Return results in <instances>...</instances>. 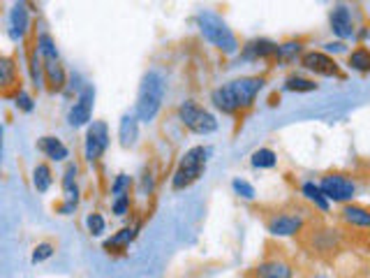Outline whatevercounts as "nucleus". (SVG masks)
<instances>
[{
  "mask_svg": "<svg viewBox=\"0 0 370 278\" xmlns=\"http://www.w3.org/2000/svg\"><path fill=\"white\" fill-rule=\"evenodd\" d=\"M264 86H266V77H259V74H252V77H239L225 86L215 88V91L210 93V103H213V107L218 111L232 116L236 111L252 107V103L257 100L259 91Z\"/></svg>",
  "mask_w": 370,
  "mask_h": 278,
  "instance_id": "f257e3e1",
  "label": "nucleus"
},
{
  "mask_svg": "<svg viewBox=\"0 0 370 278\" xmlns=\"http://www.w3.org/2000/svg\"><path fill=\"white\" fill-rule=\"evenodd\" d=\"M164 91H167V84H164V77L155 70L144 74L142 86H139V96L135 105V114L139 121L151 123L153 118L157 116V111L162 109L164 103Z\"/></svg>",
  "mask_w": 370,
  "mask_h": 278,
  "instance_id": "f03ea898",
  "label": "nucleus"
},
{
  "mask_svg": "<svg viewBox=\"0 0 370 278\" xmlns=\"http://www.w3.org/2000/svg\"><path fill=\"white\" fill-rule=\"evenodd\" d=\"M197 26H199V33L204 35V40L213 44L218 52L222 54H236L239 52V40L232 33V28L227 26V21L222 17H218L215 12L204 10L197 17Z\"/></svg>",
  "mask_w": 370,
  "mask_h": 278,
  "instance_id": "7ed1b4c3",
  "label": "nucleus"
},
{
  "mask_svg": "<svg viewBox=\"0 0 370 278\" xmlns=\"http://www.w3.org/2000/svg\"><path fill=\"white\" fill-rule=\"evenodd\" d=\"M210 153H213L210 147H193L190 151H185L174 176H171V188H174V191H185V188L193 186L204 174V169H206Z\"/></svg>",
  "mask_w": 370,
  "mask_h": 278,
  "instance_id": "20e7f679",
  "label": "nucleus"
},
{
  "mask_svg": "<svg viewBox=\"0 0 370 278\" xmlns=\"http://www.w3.org/2000/svg\"><path fill=\"white\" fill-rule=\"evenodd\" d=\"M178 121L195 135H210L218 130V118L208 109H204L197 100H185L178 105Z\"/></svg>",
  "mask_w": 370,
  "mask_h": 278,
  "instance_id": "39448f33",
  "label": "nucleus"
},
{
  "mask_svg": "<svg viewBox=\"0 0 370 278\" xmlns=\"http://www.w3.org/2000/svg\"><path fill=\"white\" fill-rule=\"evenodd\" d=\"M320 188H322V193L327 195L329 202H336V204H342V206L352 204V200L356 195L354 181L349 179L347 174H338V172L324 174L320 181Z\"/></svg>",
  "mask_w": 370,
  "mask_h": 278,
  "instance_id": "423d86ee",
  "label": "nucleus"
},
{
  "mask_svg": "<svg viewBox=\"0 0 370 278\" xmlns=\"http://www.w3.org/2000/svg\"><path fill=\"white\" fill-rule=\"evenodd\" d=\"M109 147V125L105 121H93L86 128L84 139V158L88 162H98Z\"/></svg>",
  "mask_w": 370,
  "mask_h": 278,
  "instance_id": "0eeeda50",
  "label": "nucleus"
},
{
  "mask_svg": "<svg viewBox=\"0 0 370 278\" xmlns=\"http://www.w3.org/2000/svg\"><path fill=\"white\" fill-rule=\"evenodd\" d=\"M93 103H95V88L93 86H84L79 91V98L72 105V109L67 114V123L72 128H81V125H91V116H93Z\"/></svg>",
  "mask_w": 370,
  "mask_h": 278,
  "instance_id": "6e6552de",
  "label": "nucleus"
},
{
  "mask_svg": "<svg viewBox=\"0 0 370 278\" xmlns=\"http://www.w3.org/2000/svg\"><path fill=\"white\" fill-rule=\"evenodd\" d=\"M266 230L273 237H296L305 230V220L301 216H294V213H273L266 220Z\"/></svg>",
  "mask_w": 370,
  "mask_h": 278,
  "instance_id": "1a4fd4ad",
  "label": "nucleus"
},
{
  "mask_svg": "<svg viewBox=\"0 0 370 278\" xmlns=\"http://www.w3.org/2000/svg\"><path fill=\"white\" fill-rule=\"evenodd\" d=\"M301 65L308 70V72L320 74V77H342L340 65L336 63V58H331V56L324 52H305L301 56Z\"/></svg>",
  "mask_w": 370,
  "mask_h": 278,
  "instance_id": "9d476101",
  "label": "nucleus"
},
{
  "mask_svg": "<svg viewBox=\"0 0 370 278\" xmlns=\"http://www.w3.org/2000/svg\"><path fill=\"white\" fill-rule=\"evenodd\" d=\"M329 23H331L334 35L340 42H345V40H349V37L356 35L354 19H352V12H349L347 5H336V8L331 10V14H329Z\"/></svg>",
  "mask_w": 370,
  "mask_h": 278,
  "instance_id": "9b49d317",
  "label": "nucleus"
},
{
  "mask_svg": "<svg viewBox=\"0 0 370 278\" xmlns=\"http://www.w3.org/2000/svg\"><path fill=\"white\" fill-rule=\"evenodd\" d=\"M278 42H271L266 37H257V40H250L241 49V58L243 61H266V58H276L278 54Z\"/></svg>",
  "mask_w": 370,
  "mask_h": 278,
  "instance_id": "f8f14e48",
  "label": "nucleus"
},
{
  "mask_svg": "<svg viewBox=\"0 0 370 278\" xmlns=\"http://www.w3.org/2000/svg\"><path fill=\"white\" fill-rule=\"evenodd\" d=\"M254 278H294V269L283 257H271L254 267Z\"/></svg>",
  "mask_w": 370,
  "mask_h": 278,
  "instance_id": "ddd939ff",
  "label": "nucleus"
},
{
  "mask_svg": "<svg viewBox=\"0 0 370 278\" xmlns=\"http://www.w3.org/2000/svg\"><path fill=\"white\" fill-rule=\"evenodd\" d=\"M340 220L352 230H370V208L359 204H345L340 208Z\"/></svg>",
  "mask_w": 370,
  "mask_h": 278,
  "instance_id": "4468645a",
  "label": "nucleus"
},
{
  "mask_svg": "<svg viewBox=\"0 0 370 278\" xmlns=\"http://www.w3.org/2000/svg\"><path fill=\"white\" fill-rule=\"evenodd\" d=\"M308 239H310V248L312 253L317 255H324V253H334L338 248V242L340 237L336 235V230H320V227H312L308 232Z\"/></svg>",
  "mask_w": 370,
  "mask_h": 278,
  "instance_id": "2eb2a0df",
  "label": "nucleus"
},
{
  "mask_svg": "<svg viewBox=\"0 0 370 278\" xmlns=\"http://www.w3.org/2000/svg\"><path fill=\"white\" fill-rule=\"evenodd\" d=\"M118 139L123 149H135L139 139V118L137 114H123L118 123Z\"/></svg>",
  "mask_w": 370,
  "mask_h": 278,
  "instance_id": "dca6fc26",
  "label": "nucleus"
},
{
  "mask_svg": "<svg viewBox=\"0 0 370 278\" xmlns=\"http://www.w3.org/2000/svg\"><path fill=\"white\" fill-rule=\"evenodd\" d=\"M28 28H30L28 8H25L23 3H17L14 8L10 10V37L12 40H23Z\"/></svg>",
  "mask_w": 370,
  "mask_h": 278,
  "instance_id": "f3484780",
  "label": "nucleus"
},
{
  "mask_svg": "<svg viewBox=\"0 0 370 278\" xmlns=\"http://www.w3.org/2000/svg\"><path fill=\"white\" fill-rule=\"evenodd\" d=\"M44 81L49 84L51 93H61L67 86V74L65 67L58 61H44Z\"/></svg>",
  "mask_w": 370,
  "mask_h": 278,
  "instance_id": "a211bd4d",
  "label": "nucleus"
},
{
  "mask_svg": "<svg viewBox=\"0 0 370 278\" xmlns=\"http://www.w3.org/2000/svg\"><path fill=\"white\" fill-rule=\"evenodd\" d=\"M76 176H79V167L69 162L63 174V193H65V204L79 206V186H76Z\"/></svg>",
  "mask_w": 370,
  "mask_h": 278,
  "instance_id": "6ab92c4d",
  "label": "nucleus"
},
{
  "mask_svg": "<svg viewBox=\"0 0 370 278\" xmlns=\"http://www.w3.org/2000/svg\"><path fill=\"white\" fill-rule=\"evenodd\" d=\"M37 147H40V151H42V153L47 156L49 160H54V162H61V160H65V158L69 156L67 147H65V144L61 142L58 137H51V135L42 137L40 142H37Z\"/></svg>",
  "mask_w": 370,
  "mask_h": 278,
  "instance_id": "aec40b11",
  "label": "nucleus"
},
{
  "mask_svg": "<svg viewBox=\"0 0 370 278\" xmlns=\"http://www.w3.org/2000/svg\"><path fill=\"white\" fill-rule=\"evenodd\" d=\"M137 230H139V225H137V227H123V230L116 232V235H113L111 239H107V242L102 244V248H105L107 253H111V250H125L127 246L135 242Z\"/></svg>",
  "mask_w": 370,
  "mask_h": 278,
  "instance_id": "412c9836",
  "label": "nucleus"
},
{
  "mask_svg": "<svg viewBox=\"0 0 370 278\" xmlns=\"http://www.w3.org/2000/svg\"><path fill=\"white\" fill-rule=\"evenodd\" d=\"M301 195L310 202V204H315L317 208H320L322 213H329V200H327V195L322 193L320 183L305 181L303 186H301Z\"/></svg>",
  "mask_w": 370,
  "mask_h": 278,
  "instance_id": "4be33fe9",
  "label": "nucleus"
},
{
  "mask_svg": "<svg viewBox=\"0 0 370 278\" xmlns=\"http://www.w3.org/2000/svg\"><path fill=\"white\" fill-rule=\"evenodd\" d=\"M283 88L290 93H310V91H317V81L301 77V74H290V77L285 79Z\"/></svg>",
  "mask_w": 370,
  "mask_h": 278,
  "instance_id": "5701e85b",
  "label": "nucleus"
},
{
  "mask_svg": "<svg viewBox=\"0 0 370 278\" xmlns=\"http://www.w3.org/2000/svg\"><path fill=\"white\" fill-rule=\"evenodd\" d=\"M17 84V65L10 56H3L0 58V86H3L5 93H10V88Z\"/></svg>",
  "mask_w": 370,
  "mask_h": 278,
  "instance_id": "b1692460",
  "label": "nucleus"
},
{
  "mask_svg": "<svg viewBox=\"0 0 370 278\" xmlns=\"http://www.w3.org/2000/svg\"><path fill=\"white\" fill-rule=\"evenodd\" d=\"M250 165L254 169H273L278 165V153L273 149H257L250 158Z\"/></svg>",
  "mask_w": 370,
  "mask_h": 278,
  "instance_id": "393cba45",
  "label": "nucleus"
},
{
  "mask_svg": "<svg viewBox=\"0 0 370 278\" xmlns=\"http://www.w3.org/2000/svg\"><path fill=\"white\" fill-rule=\"evenodd\" d=\"M28 63H30V79H33V86L40 91L47 81H44V58H42L40 52H37L35 47H33V52H30V56H28Z\"/></svg>",
  "mask_w": 370,
  "mask_h": 278,
  "instance_id": "a878e982",
  "label": "nucleus"
},
{
  "mask_svg": "<svg viewBox=\"0 0 370 278\" xmlns=\"http://www.w3.org/2000/svg\"><path fill=\"white\" fill-rule=\"evenodd\" d=\"M51 183H54V174H51V167L47 162H40V165H35L33 169V186L37 193H47L51 188Z\"/></svg>",
  "mask_w": 370,
  "mask_h": 278,
  "instance_id": "bb28decb",
  "label": "nucleus"
},
{
  "mask_svg": "<svg viewBox=\"0 0 370 278\" xmlns=\"http://www.w3.org/2000/svg\"><path fill=\"white\" fill-rule=\"evenodd\" d=\"M296 56H303V42L301 40H287L278 47L276 58L280 63H292V61H296Z\"/></svg>",
  "mask_w": 370,
  "mask_h": 278,
  "instance_id": "cd10ccee",
  "label": "nucleus"
},
{
  "mask_svg": "<svg viewBox=\"0 0 370 278\" xmlns=\"http://www.w3.org/2000/svg\"><path fill=\"white\" fill-rule=\"evenodd\" d=\"M35 49L40 52V56L44 61H58V49H56V42L54 37L49 33H40L35 40Z\"/></svg>",
  "mask_w": 370,
  "mask_h": 278,
  "instance_id": "c85d7f7f",
  "label": "nucleus"
},
{
  "mask_svg": "<svg viewBox=\"0 0 370 278\" xmlns=\"http://www.w3.org/2000/svg\"><path fill=\"white\" fill-rule=\"evenodd\" d=\"M347 65L356 70V72H370V52L366 47H356L354 52L347 56Z\"/></svg>",
  "mask_w": 370,
  "mask_h": 278,
  "instance_id": "c756f323",
  "label": "nucleus"
},
{
  "mask_svg": "<svg viewBox=\"0 0 370 278\" xmlns=\"http://www.w3.org/2000/svg\"><path fill=\"white\" fill-rule=\"evenodd\" d=\"M86 230L91 232L93 237H102L107 230V220L102 213H88L86 216Z\"/></svg>",
  "mask_w": 370,
  "mask_h": 278,
  "instance_id": "7c9ffc66",
  "label": "nucleus"
},
{
  "mask_svg": "<svg viewBox=\"0 0 370 278\" xmlns=\"http://www.w3.org/2000/svg\"><path fill=\"white\" fill-rule=\"evenodd\" d=\"M54 244H49V242H42V244H37L35 248H33V255H30V262L33 264H40V262H47L51 255H54Z\"/></svg>",
  "mask_w": 370,
  "mask_h": 278,
  "instance_id": "2f4dec72",
  "label": "nucleus"
},
{
  "mask_svg": "<svg viewBox=\"0 0 370 278\" xmlns=\"http://www.w3.org/2000/svg\"><path fill=\"white\" fill-rule=\"evenodd\" d=\"M132 188V176L130 174H118L111 183V195L118 197V195H127Z\"/></svg>",
  "mask_w": 370,
  "mask_h": 278,
  "instance_id": "473e14b6",
  "label": "nucleus"
},
{
  "mask_svg": "<svg viewBox=\"0 0 370 278\" xmlns=\"http://www.w3.org/2000/svg\"><path fill=\"white\" fill-rule=\"evenodd\" d=\"M232 188H234V193L239 195V197H243V200H254V197H257V193H254V186H252V183L243 181V179H234L232 181Z\"/></svg>",
  "mask_w": 370,
  "mask_h": 278,
  "instance_id": "72a5a7b5",
  "label": "nucleus"
},
{
  "mask_svg": "<svg viewBox=\"0 0 370 278\" xmlns=\"http://www.w3.org/2000/svg\"><path fill=\"white\" fill-rule=\"evenodd\" d=\"M111 211L116 213V216H120V218L127 216V211H130V193L113 197V202H111Z\"/></svg>",
  "mask_w": 370,
  "mask_h": 278,
  "instance_id": "f704fd0d",
  "label": "nucleus"
},
{
  "mask_svg": "<svg viewBox=\"0 0 370 278\" xmlns=\"http://www.w3.org/2000/svg\"><path fill=\"white\" fill-rule=\"evenodd\" d=\"M14 105L19 107L21 111H25V114H30L35 109V103H33V98L28 96L25 91H17V96H14Z\"/></svg>",
  "mask_w": 370,
  "mask_h": 278,
  "instance_id": "c9c22d12",
  "label": "nucleus"
},
{
  "mask_svg": "<svg viewBox=\"0 0 370 278\" xmlns=\"http://www.w3.org/2000/svg\"><path fill=\"white\" fill-rule=\"evenodd\" d=\"M345 42H340V40H338V42H329V44H324V54H342V52H345Z\"/></svg>",
  "mask_w": 370,
  "mask_h": 278,
  "instance_id": "e433bc0d",
  "label": "nucleus"
},
{
  "mask_svg": "<svg viewBox=\"0 0 370 278\" xmlns=\"http://www.w3.org/2000/svg\"><path fill=\"white\" fill-rule=\"evenodd\" d=\"M153 188H155V179H153V172H144V191L153 193Z\"/></svg>",
  "mask_w": 370,
  "mask_h": 278,
  "instance_id": "4c0bfd02",
  "label": "nucleus"
},
{
  "mask_svg": "<svg viewBox=\"0 0 370 278\" xmlns=\"http://www.w3.org/2000/svg\"><path fill=\"white\" fill-rule=\"evenodd\" d=\"M317 278H322V276H317Z\"/></svg>",
  "mask_w": 370,
  "mask_h": 278,
  "instance_id": "58836bf2",
  "label": "nucleus"
}]
</instances>
